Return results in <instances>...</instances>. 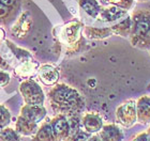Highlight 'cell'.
<instances>
[{"instance_id":"6da1fadb","label":"cell","mask_w":150,"mask_h":141,"mask_svg":"<svg viewBox=\"0 0 150 141\" xmlns=\"http://www.w3.org/2000/svg\"><path fill=\"white\" fill-rule=\"evenodd\" d=\"M50 106L59 114H75L84 108V100L75 89L67 85H57L50 92Z\"/></svg>"},{"instance_id":"7a4b0ae2","label":"cell","mask_w":150,"mask_h":141,"mask_svg":"<svg viewBox=\"0 0 150 141\" xmlns=\"http://www.w3.org/2000/svg\"><path fill=\"white\" fill-rule=\"evenodd\" d=\"M132 28L130 42L132 46L149 49L150 48V12L138 10L132 13Z\"/></svg>"},{"instance_id":"3957f363","label":"cell","mask_w":150,"mask_h":141,"mask_svg":"<svg viewBox=\"0 0 150 141\" xmlns=\"http://www.w3.org/2000/svg\"><path fill=\"white\" fill-rule=\"evenodd\" d=\"M19 91L27 105H43L44 104V100H45L44 92L35 80L28 79L22 82Z\"/></svg>"},{"instance_id":"277c9868","label":"cell","mask_w":150,"mask_h":141,"mask_svg":"<svg viewBox=\"0 0 150 141\" xmlns=\"http://www.w3.org/2000/svg\"><path fill=\"white\" fill-rule=\"evenodd\" d=\"M116 119L123 127H131L134 125L137 121L136 102L133 100H127L119 105L116 109Z\"/></svg>"},{"instance_id":"5b68a950","label":"cell","mask_w":150,"mask_h":141,"mask_svg":"<svg viewBox=\"0 0 150 141\" xmlns=\"http://www.w3.org/2000/svg\"><path fill=\"white\" fill-rule=\"evenodd\" d=\"M50 125L53 127L55 135L59 141L69 140L71 137L69 119L66 114H58L50 121Z\"/></svg>"},{"instance_id":"8992f818","label":"cell","mask_w":150,"mask_h":141,"mask_svg":"<svg viewBox=\"0 0 150 141\" xmlns=\"http://www.w3.org/2000/svg\"><path fill=\"white\" fill-rule=\"evenodd\" d=\"M129 11L123 10L119 6L107 4L105 8L101 9L98 18L103 22H117L129 15Z\"/></svg>"},{"instance_id":"52a82bcc","label":"cell","mask_w":150,"mask_h":141,"mask_svg":"<svg viewBox=\"0 0 150 141\" xmlns=\"http://www.w3.org/2000/svg\"><path fill=\"white\" fill-rule=\"evenodd\" d=\"M46 109L43 105H27L23 107L21 110V116L28 120L30 122L39 124L41 121H43L46 116Z\"/></svg>"},{"instance_id":"ba28073f","label":"cell","mask_w":150,"mask_h":141,"mask_svg":"<svg viewBox=\"0 0 150 141\" xmlns=\"http://www.w3.org/2000/svg\"><path fill=\"white\" fill-rule=\"evenodd\" d=\"M81 33V24L77 22H72L67 24L61 31L62 42L67 45H74L79 40Z\"/></svg>"},{"instance_id":"9c48e42d","label":"cell","mask_w":150,"mask_h":141,"mask_svg":"<svg viewBox=\"0 0 150 141\" xmlns=\"http://www.w3.org/2000/svg\"><path fill=\"white\" fill-rule=\"evenodd\" d=\"M81 123L85 130L89 134L99 133L103 127V121L101 119V116L96 112L86 113L81 119Z\"/></svg>"},{"instance_id":"30bf717a","label":"cell","mask_w":150,"mask_h":141,"mask_svg":"<svg viewBox=\"0 0 150 141\" xmlns=\"http://www.w3.org/2000/svg\"><path fill=\"white\" fill-rule=\"evenodd\" d=\"M39 77L45 86H54L56 85L59 79V72L57 71L56 67L50 64H45L41 66L39 69Z\"/></svg>"},{"instance_id":"8fae6325","label":"cell","mask_w":150,"mask_h":141,"mask_svg":"<svg viewBox=\"0 0 150 141\" xmlns=\"http://www.w3.org/2000/svg\"><path fill=\"white\" fill-rule=\"evenodd\" d=\"M137 120L141 123H150V96H142L136 102Z\"/></svg>"},{"instance_id":"7c38bea8","label":"cell","mask_w":150,"mask_h":141,"mask_svg":"<svg viewBox=\"0 0 150 141\" xmlns=\"http://www.w3.org/2000/svg\"><path fill=\"white\" fill-rule=\"evenodd\" d=\"M100 138L102 141H122L123 133L116 124H108L100 130Z\"/></svg>"},{"instance_id":"4fadbf2b","label":"cell","mask_w":150,"mask_h":141,"mask_svg":"<svg viewBox=\"0 0 150 141\" xmlns=\"http://www.w3.org/2000/svg\"><path fill=\"white\" fill-rule=\"evenodd\" d=\"M31 141H59L50 123H44L33 135Z\"/></svg>"},{"instance_id":"5bb4252c","label":"cell","mask_w":150,"mask_h":141,"mask_svg":"<svg viewBox=\"0 0 150 141\" xmlns=\"http://www.w3.org/2000/svg\"><path fill=\"white\" fill-rule=\"evenodd\" d=\"M112 34L119 35V36H125V38H128L130 36V33H131V28H132V17L131 15H128L127 17L122 18L121 20H119L112 25Z\"/></svg>"},{"instance_id":"9a60e30c","label":"cell","mask_w":150,"mask_h":141,"mask_svg":"<svg viewBox=\"0 0 150 141\" xmlns=\"http://www.w3.org/2000/svg\"><path fill=\"white\" fill-rule=\"evenodd\" d=\"M38 130V124L33 122H30L22 116H18V119L16 121V132L19 135L23 136H32L35 135Z\"/></svg>"},{"instance_id":"2e32d148","label":"cell","mask_w":150,"mask_h":141,"mask_svg":"<svg viewBox=\"0 0 150 141\" xmlns=\"http://www.w3.org/2000/svg\"><path fill=\"white\" fill-rule=\"evenodd\" d=\"M79 6L91 18H98L102 9L97 0H79Z\"/></svg>"},{"instance_id":"e0dca14e","label":"cell","mask_w":150,"mask_h":141,"mask_svg":"<svg viewBox=\"0 0 150 141\" xmlns=\"http://www.w3.org/2000/svg\"><path fill=\"white\" fill-rule=\"evenodd\" d=\"M31 26V19L27 14H23L21 16V19L16 22V25L13 27L12 31L15 34V36H25L27 32L29 31Z\"/></svg>"},{"instance_id":"ac0fdd59","label":"cell","mask_w":150,"mask_h":141,"mask_svg":"<svg viewBox=\"0 0 150 141\" xmlns=\"http://www.w3.org/2000/svg\"><path fill=\"white\" fill-rule=\"evenodd\" d=\"M85 34L89 39H105L112 34V28H96V27H87L85 29Z\"/></svg>"},{"instance_id":"d6986e66","label":"cell","mask_w":150,"mask_h":141,"mask_svg":"<svg viewBox=\"0 0 150 141\" xmlns=\"http://www.w3.org/2000/svg\"><path fill=\"white\" fill-rule=\"evenodd\" d=\"M38 64L33 61L32 59L30 60H26L24 62H21L17 67L15 69L16 75H19L22 77H28L35 72V69H37Z\"/></svg>"},{"instance_id":"ffe728a7","label":"cell","mask_w":150,"mask_h":141,"mask_svg":"<svg viewBox=\"0 0 150 141\" xmlns=\"http://www.w3.org/2000/svg\"><path fill=\"white\" fill-rule=\"evenodd\" d=\"M0 141H21L19 134L10 127H4L0 132Z\"/></svg>"},{"instance_id":"44dd1931","label":"cell","mask_w":150,"mask_h":141,"mask_svg":"<svg viewBox=\"0 0 150 141\" xmlns=\"http://www.w3.org/2000/svg\"><path fill=\"white\" fill-rule=\"evenodd\" d=\"M104 4H112V6H119L123 10L130 11L131 9H133L135 1L134 0H101Z\"/></svg>"},{"instance_id":"7402d4cb","label":"cell","mask_w":150,"mask_h":141,"mask_svg":"<svg viewBox=\"0 0 150 141\" xmlns=\"http://www.w3.org/2000/svg\"><path fill=\"white\" fill-rule=\"evenodd\" d=\"M10 120H11L10 111L4 106L0 105V128L2 129L6 127V125L10 123Z\"/></svg>"},{"instance_id":"603a6c76","label":"cell","mask_w":150,"mask_h":141,"mask_svg":"<svg viewBox=\"0 0 150 141\" xmlns=\"http://www.w3.org/2000/svg\"><path fill=\"white\" fill-rule=\"evenodd\" d=\"M15 0H1L0 1V19L9 14L10 9L14 4Z\"/></svg>"},{"instance_id":"cb8c5ba5","label":"cell","mask_w":150,"mask_h":141,"mask_svg":"<svg viewBox=\"0 0 150 141\" xmlns=\"http://www.w3.org/2000/svg\"><path fill=\"white\" fill-rule=\"evenodd\" d=\"M90 137H91L90 134L87 133L86 130H85V132L79 130V132H77L75 135H73L68 141H88Z\"/></svg>"},{"instance_id":"d4e9b609","label":"cell","mask_w":150,"mask_h":141,"mask_svg":"<svg viewBox=\"0 0 150 141\" xmlns=\"http://www.w3.org/2000/svg\"><path fill=\"white\" fill-rule=\"evenodd\" d=\"M10 80V75L4 71H0V86H6Z\"/></svg>"},{"instance_id":"484cf974","label":"cell","mask_w":150,"mask_h":141,"mask_svg":"<svg viewBox=\"0 0 150 141\" xmlns=\"http://www.w3.org/2000/svg\"><path fill=\"white\" fill-rule=\"evenodd\" d=\"M133 141H148V135H147V132L145 133H142L139 135H137L135 137V139Z\"/></svg>"},{"instance_id":"4316f807","label":"cell","mask_w":150,"mask_h":141,"mask_svg":"<svg viewBox=\"0 0 150 141\" xmlns=\"http://www.w3.org/2000/svg\"><path fill=\"white\" fill-rule=\"evenodd\" d=\"M88 141H102L100 138V136H97V135H93V136H91L90 138H89V140Z\"/></svg>"},{"instance_id":"83f0119b","label":"cell","mask_w":150,"mask_h":141,"mask_svg":"<svg viewBox=\"0 0 150 141\" xmlns=\"http://www.w3.org/2000/svg\"><path fill=\"white\" fill-rule=\"evenodd\" d=\"M3 67H6V62H4V60L0 57V69H3Z\"/></svg>"},{"instance_id":"f1b7e54d","label":"cell","mask_w":150,"mask_h":141,"mask_svg":"<svg viewBox=\"0 0 150 141\" xmlns=\"http://www.w3.org/2000/svg\"><path fill=\"white\" fill-rule=\"evenodd\" d=\"M3 38H4V32H3L2 29H0V44L3 41Z\"/></svg>"},{"instance_id":"f546056e","label":"cell","mask_w":150,"mask_h":141,"mask_svg":"<svg viewBox=\"0 0 150 141\" xmlns=\"http://www.w3.org/2000/svg\"><path fill=\"white\" fill-rule=\"evenodd\" d=\"M147 135H148V141H150V128L147 130Z\"/></svg>"},{"instance_id":"4dcf8cb0","label":"cell","mask_w":150,"mask_h":141,"mask_svg":"<svg viewBox=\"0 0 150 141\" xmlns=\"http://www.w3.org/2000/svg\"><path fill=\"white\" fill-rule=\"evenodd\" d=\"M134 1H137V2H146L148 0H134Z\"/></svg>"},{"instance_id":"1f68e13d","label":"cell","mask_w":150,"mask_h":141,"mask_svg":"<svg viewBox=\"0 0 150 141\" xmlns=\"http://www.w3.org/2000/svg\"><path fill=\"white\" fill-rule=\"evenodd\" d=\"M149 55H150V50H149Z\"/></svg>"},{"instance_id":"d6a6232c","label":"cell","mask_w":150,"mask_h":141,"mask_svg":"<svg viewBox=\"0 0 150 141\" xmlns=\"http://www.w3.org/2000/svg\"><path fill=\"white\" fill-rule=\"evenodd\" d=\"M0 132H1V128H0Z\"/></svg>"}]
</instances>
